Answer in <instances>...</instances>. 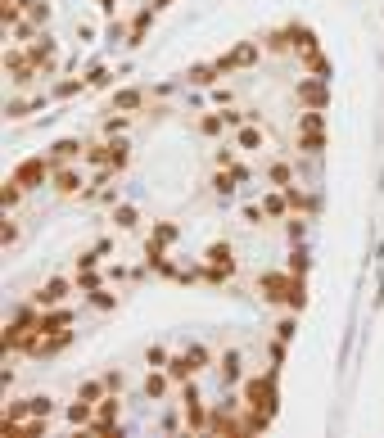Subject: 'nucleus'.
Instances as JSON below:
<instances>
[{"instance_id":"39448f33","label":"nucleus","mask_w":384,"mask_h":438,"mask_svg":"<svg viewBox=\"0 0 384 438\" xmlns=\"http://www.w3.org/2000/svg\"><path fill=\"white\" fill-rule=\"evenodd\" d=\"M68 294H72V281H63V276H55V281H46V285L37 290V298H32V303H37V307H59Z\"/></svg>"},{"instance_id":"e433bc0d","label":"nucleus","mask_w":384,"mask_h":438,"mask_svg":"<svg viewBox=\"0 0 384 438\" xmlns=\"http://www.w3.org/2000/svg\"><path fill=\"white\" fill-rule=\"evenodd\" d=\"M290 271H294V276H303V271H307V253H294V262H290Z\"/></svg>"},{"instance_id":"b1692460","label":"nucleus","mask_w":384,"mask_h":438,"mask_svg":"<svg viewBox=\"0 0 384 438\" xmlns=\"http://www.w3.org/2000/svg\"><path fill=\"white\" fill-rule=\"evenodd\" d=\"M222 127H226V117H222V113L212 117V113H208L204 122H199V131H204V136H222Z\"/></svg>"},{"instance_id":"c756f323","label":"nucleus","mask_w":384,"mask_h":438,"mask_svg":"<svg viewBox=\"0 0 384 438\" xmlns=\"http://www.w3.org/2000/svg\"><path fill=\"white\" fill-rule=\"evenodd\" d=\"M271 181H276V186H285V190H290L294 172H290V167H285V163H276V167H271Z\"/></svg>"},{"instance_id":"a211bd4d","label":"nucleus","mask_w":384,"mask_h":438,"mask_svg":"<svg viewBox=\"0 0 384 438\" xmlns=\"http://www.w3.org/2000/svg\"><path fill=\"white\" fill-rule=\"evenodd\" d=\"M149 23H154V9H141V14H136V23H132V32H127V41H141L145 32H149Z\"/></svg>"},{"instance_id":"6ab92c4d","label":"nucleus","mask_w":384,"mask_h":438,"mask_svg":"<svg viewBox=\"0 0 384 438\" xmlns=\"http://www.w3.org/2000/svg\"><path fill=\"white\" fill-rule=\"evenodd\" d=\"M68 425H91V402H87V398L68 407Z\"/></svg>"},{"instance_id":"9b49d317","label":"nucleus","mask_w":384,"mask_h":438,"mask_svg":"<svg viewBox=\"0 0 384 438\" xmlns=\"http://www.w3.org/2000/svg\"><path fill=\"white\" fill-rule=\"evenodd\" d=\"M82 149H87V145H82V141H59L55 149H50V163H55V167H59V163H68V158H77V154H82Z\"/></svg>"},{"instance_id":"f3484780","label":"nucleus","mask_w":384,"mask_h":438,"mask_svg":"<svg viewBox=\"0 0 384 438\" xmlns=\"http://www.w3.org/2000/svg\"><path fill=\"white\" fill-rule=\"evenodd\" d=\"M18 195H23V186H18V181H14V176H9V181H5V190H0V208H5V212H14V204H18Z\"/></svg>"},{"instance_id":"c9c22d12","label":"nucleus","mask_w":384,"mask_h":438,"mask_svg":"<svg viewBox=\"0 0 384 438\" xmlns=\"http://www.w3.org/2000/svg\"><path fill=\"white\" fill-rule=\"evenodd\" d=\"M118 226H136V208H118Z\"/></svg>"},{"instance_id":"0eeeda50","label":"nucleus","mask_w":384,"mask_h":438,"mask_svg":"<svg viewBox=\"0 0 384 438\" xmlns=\"http://www.w3.org/2000/svg\"><path fill=\"white\" fill-rule=\"evenodd\" d=\"M5 68H9V77H14V82L37 77V63H32L27 50H9V55H5Z\"/></svg>"},{"instance_id":"473e14b6","label":"nucleus","mask_w":384,"mask_h":438,"mask_svg":"<svg viewBox=\"0 0 384 438\" xmlns=\"http://www.w3.org/2000/svg\"><path fill=\"white\" fill-rule=\"evenodd\" d=\"M290 335H294V316H285V321L276 326V339H281V344H285V339H290Z\"/></svg>"},{"instance_id":"2eb2a0df","label":"nucleus","mask_w":384,"mask_h":438,"mask_svg":"<svg viewBox=\"0 0 384 438\" xmlns=\"http://www.w3.org/2000/svg\"><path fill=\"white\" fill-rule=\"evenodd\" d=\"M72 326V312H50V316H41V330H46V335H55V330H68Z\"/></svg>"},{"instance_id":"4468645a","label":"nucleus","mask_w":384,"mask_h":438,"mask_svg":"<svg viewBox=\"0 0 384 438\" xmlns=\"http://www.w3.org/2000/svg\"><path fill=\"white\" fill-rule=\"evenodd\" d=\"M303 63L316 72V77H326V72H330V63H326V55H321L316 46H303Z\"/></svg>"},{"instance_id":"bb28decb","label":"nucleus","mask_w":384,"mask_h":438,"mask_svg":"<svg viewBox=\"0 0 384 438\" xmlns=\"http://www.w3.org/2000/svg\"><path fill=\"white\" fill-rule=\"evenodd\" d=\"M77 285L82 290H100V276H95L91 266H77Z\"/></svg>"},{"instance_id":"72a5a7b5","label":"nucleus","mask_w":384,"mask_h":438,"mask_svg":"<svg viewBox=\"0 0 384 438\" xmlns=\"http://www.w3.org/2000/svg\"><path fill=\"white\" fill-rule=\"evenodd\" d=\"M91 303H95V307H113V294H104V290H91Z\"/></svg>"},{"instance_id":"ea45409f","label":"nucleus","mask_w":384,"mask_h":438,"mask_svg":"<svg viewBox=\"0 0 384 438\" xmlns=\"http://www.w3.org/2000/svg\"><path fill=\"white\" fill-rule=\"evenodd\" d=\"M100 5H104V9H113V5H118V0H100Z\"/></svg>"},{"instance_id":"20e7f679","label":"nucleus","mask_w":384,"mask_h":438,"mask_svg":"<svg viewBox=\"0 0 384 438\" xmlns=\"http://www.w3.org/2000/svg\"><path fill=\"white\" fill-rule=\"evenodd\" d=\"M50 167H55V163H50V158H27V163H18L14 167V181H18V186H41V181H46L50 176Z\"/></svg>"},{"instance_id":"ddd939ff","label":"nucleus","mask_w":384,"mask_h":438,"mask_svg":"<svg viewBox=\"0 0 384 438\" xmlns=\"http://www.w3.org/2000/svg\"><path fill=\"white\" fill-rule=\"evenodd\" d=\"M55 190H59V195H77V190H82V176L68 172V167H59V172H55Z\"/></svg>"},{"instance_id":"f704fd0d","label":"nucleus","mask_w":384,"mask_h":438,"mask_svg":"<svg viewBox=\"0 0 384 438\" xmlns=\"http://www.w3.org/2000/svg\"><path fill=\"white\" fill-rule=\"evenodd\" d=\"M285 195H290V208H312V199H307V195H294V190H285Z\"/></svg>"},{"instance_id":"c85d7f7f","label":"nucleus","mask_w":384,"mask_h":438,"mask_svg":"<svg viewBox=\"0 0 384 438\" xmlns=\"http://www.w3.org/2000/svg\"><path fill=\"white\" fill-rule=\"evenodd\" d=\"M236 172H231V176H212V190H217V195H231V190H236Z\"/></svg>"},{"instance_id":"cd10ccee","label":"nucleus","mask_w":384,"mask_h":438,"mask_svg":"<svg viewBox=\"0 0 384 438\" xmlns=\"http://www.w3.org/2000/svg\"><path fill=\"white\" fill-rule=\"evenodd\" d=\"M122 163H127V145L113 141V145H109V167H122Z\"/></svg>"},{"instance_id":"5701e85b","label":"nucleus","mask_w":384,"mask_h":438,"mask_svg":"<svg viewBox=\"0 0 384 438\" xmlns=\"http://www.w3.org/2000/svg\"><path fill=\"white\" fill-rule=\"evenodd\" d=\"M222 375H226V380H240V352H226V357H222Z\"/></svg>"},{"instance_id":"f03ea898","label":"nucleus","mask_w":384,"mask_h":438,"mask_svg":"<svg viewBox=\"0 0 384 438\" xmlns=\"http://www.w3.org/2000/svg\"><path fill=\"white\" fill-rule=\"evenodd\" d=\"M244 402H249L253 411H271L276 416V371L271 375H253L244 384Z\"/></svg>"},{"instance_id":"423d86ee","label":"nucleus","mask_w":384,"mask_h":438,"mask_svg":"<svg viewBox=\"0 0 384 438\" xmlns=\"http://www.w3.org/2000/svg\"><path fill=\"white\" fill-rule=\"evenodd\" d=\"M204 361H208L204 348H190L186 357H172V361H167V375H172V380H190L199 366H204Z\"/></svg>"},{"instance_id":"aec40b11","label":"nucleus","mask_w":384,"mask_h":438,"mask_svg":"<svg viewBox=\"0 0 384 438\" xmlns=\"http://www.w3.org/2000/svg\"><path fill=\"white\" fill-rule=\"evenodd\" d=\"M27 0H0V18H5V27H14L18 23V9H23Z\"/></svg>"},{"instance_id":"4c0bfd02","label":"nucleus","mask_w":384,"mask_h":438,"mask_svg":"<svg viewBox=\"0 0 384 438\" xmlns=\"http://www.w3.org/2000/svg\"><path fill=\"white\" fill-rule=\"evenodd\" d=\"M217 163H222V167H231V172H236V167H240V163H236V154H231V149H222V154H217Z\"/></svg>"},{"instance_id":"412c9836","label":"nucleus","mask_w":384,"mask_h":438,"mask_svg":"<svg viewBox=\"0 0 384 438\" xmlns=\"http://www.w3.org/2000/svg\"><path fill=\"white\" fill-rule=\"evenodd\" d=\"M262 212H271V217H285V212H290V195H271L262 204Z\"/></svg>"},{"instance_id":"4be33fe9","label":"nucleus","mask_w":384,"mask_h":438,"mask_svg":"<svg viewBox=\"0 0 384 438\" xmlns=\"http://www.w3.org/2000/svg\"><path fill=\"white\" fill-rule=\"evenodd\" d=\"M240 149H262V131L258 127H244L240 131Z\"/></svg>"},{"instance_id":"2f4dec72","label":"nucleus","mask_w":384,"mask_h":438,"mask_svg":"<svg viewBox=\"0 0 384 438\" xmlns=\"http://www.w3.org/2000/svg\"><path fill=\"white\" fill-rule=\"evenodd\" d=\"M100 393H109V389H104V380L100 384H82V398H87V402H95Z\"/></svg>"},{"instance_id":"f8f14e48","label":"nucleus","mask_w":384,"mask_h":438,"mask_svg":"<svg viewBox=\"0 0 384 438\" xmlns=\"http://www.w3.org/2000/svg\"><path fill=\"white\" fill-rule=\"evenodd\" d=\"M68 344H72V330H55V335L41 339V357H50V352H59V348H68Z\"/></svg>"},{"instance_id":"9d476101","label":"nucleus","mask_w":384,"mask_h":438,"mask_svg":"<svg viewBox=\"0 0 384 438\" xmlns=\"http://www.w3.org/2000/svg\"><path fill=\"white\" fill-rule=\"evenodd\" d=\"M27 55H32V63H37V68H50V63H55V41H50V37L32 41V46H27Z\"/></svg>"},{"instance_id":"393cba45","label":"nucleus","mask_w":384,"mask_h":438,"mask_svg":"<svg viewBox=\"0 0 384 438\" xmlns=\"http://www.w3.org/2000/svg\"><path fill=\"white\" fill-rule=\"evenodd\" d=\"M145 393H149V398H163V393H167V375H149L145 380Z\"/></svg>"},{"instance_id":"a878e982","label":"nucleus","mask_w":384,"mask_h":438,"mask_svg":"<svg viewBox=\"0 0 384 438\" xmlns=\"http://www.w3.org/2000/svg\"><path fill=\"white\" fill-rule=\"evenodd\" d=\"M27 18H32V23L41 27V23H46V18H50V9L41 5V0H27Z\"/></svg>"},{"instance_id":"7ed1b4c3","label":"nucleus","mask_w":384,"mask_h":438,"mask_svg":"<svg viewBox=\"0 0 384 438\" xmlns=\"http://www.w3.org/2000/svg\"><path fill=\"white\" fill-rule=\"evenodd\" d=\"M208 266H204V281H226L231 271H236V258H231V244H212L204 253Z\"/></svg>"},{"instance_id":"7c9ffc66","label":"nucleus","mask_w":384,"mask_h":438,"mask_svg":"<svg viewBox=\"0 0 384 438\" xmlns=\"http://www.w3.org/2000/svg\"><path fill=\"white\" fill-rule=\"evenodd\" d=\"M113 104H118V109H136V104H141V91H122Z\"/></svg>"},{"instance_id":"6e6552de","label":"nucleus","mask_w":384,"mask_h":438,"mask_svg":"<svg viewBox=\"0 0 384 438\" xmlns=\"http://www.w3.org/2000/svg\"><path fill=\"white\" fill-rule=\"evenodd\" d=\"M298 100H303L307 109H326V100H330V86H326V77H312V82H303V86H298Z\"/></svg>"},{"instance_id":"1a4fd4ad","label":"nucleus","mask_w":384,"mask_h":438,"mask_svg":"<svg viewBox=\"0 0 384 438\" xmlns=\"http://www.w3.org/2000/svg\"><path fill=\"white\" fill-rule=\"evenodd\" d=\"M208 430L212 434H244V420H236L231 411H212L208 416Z\"/></svg>"},{"instance_id":"dca6fc26","label":"nucleus","mask_w":384,"mask_h":438,"mask_svg":"<svg viewBox=\"0 0 384 438\" xmlns=\"http://www.w3.org/2000/svg\"><path fill=\"white\" fill-rule=\"evenodd\" d=\"M321 131H326V109L303 113V136H321Z\"/></svg>"},{"instance_id":"f257e3e1","label":"nucleus","mask_w":384,"mask_h":438,"mask_svg":"<svg viewBox=\"0 0 384 438\" xmlns=\"http://www.w3.org/2000/svg\"><path fill=\"white\" fill-rule=\"evenodd\" d=\"M262 290L281 307H303V281L298 276H262Z\"/></svg>"},{"instance_id":"58836bf2","label":"nucleus","mask_w":384,"mask_h":438,"mask_svg":"<svg viewBox=\"0 0 384 438\" xmlns=\"http://www.w3.org/2000/svg\"><path fill=\"white\" fill-rule=\"evenodd\" d=\"M104 389H109V393L122 389V375H118V371H113V375H104Z\"/></svg>"}]
</instances>
